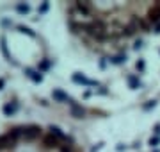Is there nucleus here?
Returning a JSON list of instances; mask_svg holds the SVG:
<instances>
[{
    "instance_id": "9d476101",
    "label": "nucleus",
    "mask_w": 160,
    "mask_h": 152,
    "mask_svg": "<svg viewBox=\"0 0 160 152\" xmlns=\"http://www.w3.org/2000/svg\"><path fill=\"white\" fill-rule=\"evenodd\" d=\"M25 73H27V77H29V79H32L34 82H41V81H43L41 73L38 70H34V68H25Z\"/></svg>"
},
{
    "instance_id": "4be33fe9",
    "label": "nucleus",
    "mask_w": 160,
    "mask_h": 152,
    "mask_svg": "<svg viewBox=\"0 0 160 152\" xmlns=\"http://www.w3.org/2000/svg\"><path fill=\"white\" fill-rule=\"evenodd\" d=\"M155 106H157V100H149L148 104L144 106V109H146V111H148V109H151V107H155Z\"/></svg>"
},
{
    "instance_id": "a878e982",
    "label": "nucleus",
    "mask_w": 160,
    "mask_h": 152,
    "mask_svg": "<svg viewBox=\"0 0 160 152\" xmlns=\"http://www.w3.org/2000/svg\"><path fill=\"white\" fill-rule=\"evenodd\" d=\"M46 9H48V4H46V2H45V4H43V6H41V13H45Z\"/></svg>"
},
{
    "instance_id": "423d86ee",
    "label": "nucleus",
    "mask_w": 160,
    "mask_h": 152,
    "mask_svg": "<svg viewBox=\"0 0 160 152\" xmlns=\"http://www.w3.org/2000/svg\"><path fill=\"white\" fill-rule=\"evenodd\" d=\"M16 145V141L12 140L9 134H2L0 136V150H6V149H12Z\"/></svg>"
},
{
    "instance_id": "f8f14e48",
    "label": "nucleus",
    "mask_w": 160,
    "mask_h": 152,
    "mask_svg": "<svg viewBox=\"0 0 160 152\" xmlns=\"http://www.w3.org/2000/svg\"><path fill=\"white\" fill-rule=\"evenodd\" d=\"M139 29L142 30V32H151V24H149L146 18L139 16Z\"/></svg>"
},
{
    "instance_id": "5701e85b",
    "label": "nucleus",
    "mask_w": 160,
    "mask_h": 152,
    "mask_svg": "<svg viewBox=\"0 0 160 152\" xmlns=\"http://www.w3.org/2000/svg\"><path fill=\"white\" fill-rule=\"evenodd\" d=\"M153 133H155V136H160V123H155Z\"/></svg>"
},
{
    "instance_id": "7ed1b4c3",
    "label": "nucleus",
    "mask_w": 160,
    "mask_h": 152,
    "mask_svg": "<svg viewBox=\"0 0 160 152\" xmlns=\"http://www.w3.org/2000/svg\"><path fill=\"white\" fill-rule=\"evenodd\" d=\"M71 9L78 11L82 16H91V13H92V4H89V2H75L73 6H71Z\"/></svg>"
},
{
    "instance_id": "ddd939ff",
    "label": "nucleus",
    "mask_w": 160,
    "mask_h": 152,
    "mask_svg": "<svg viewBox=\"0 0 160 152\" xmlns=\"http://www.w3.org/2000/svg\"><path fill=\"white\" fill-rule=\"evenodd\" d=\"M126 81H128V84H130V88H132V90L141 88V81H139V77H137V75H128V77H126Z\"/></svg>"
},
{
    "instance_id": "6e6552de",
    "label": "nucleus",
    "mask_w": 160,
    "mask_h": 152,
    "mask_svg": "<svg viewBox=\"0 0 160 152\" xmlns=\"http://www.w3.org/2000/svg\"><path fill=\"white\" fill-rule=\"evenodd\" d=\"M48 131H50V134H53L59 141H66V143H68V141H71V140H69V136H66L62 131H61L59 127H55V125H50V129H48Z\"/></svg>"
},
{
    "instance_id": "f257e3e1",
    "label": "nucleus",
    "mask_w": 160,
    "mask_h": 152,
    "mask_svg": "<svg viewBox=\"0 0 160 152\" xmlns=\"http://www.w3.org/2000/svg\"><path fill=\"white\" fill-rule=\"evenodd\" d=\"M41 134H43V131H41V127H38V125H27V127H23V138L29 140V141L38 140Z\"/></svg>"
},
{
    "instance_id": "20e7f679",
    "label": "nucleus",
    "mask_w": 160,
    "mask_h": 152,
    "mask_svg": "<svg viewBox=\"0 0 160 152\" xmlns=\"http://www.w3.org/2000/svg\"><path fill=\"white\" fill-rule=\"evenodd\" d=\"M68 104H69V109H71V117H75V118H84V117L87 115L86 109H84L80 104H77L73 99H69Z\"/></svg>"
},
{
    "instance_id": "c85d7f7f",
    "label": "nucleus",
    "mask_w": 160,
    "mask_h": 152,
    "mask_svg": "<svg viewBox=\"0 0 160 152\" xmlns=\"http://www.w3.org/2000/svg\"><path fill=\"white\" fill-rule=\"evenodd\" d=\"M4 84H6V81H4V79H0V90L4 88Z\"/></svg>"
},
{
    "instance_id": "f03ea898",
    "label": "nucleus",
    "mask_w": 160,
    "mask_h": 152,
    "mask_svg": "<svg viewBox=\"0 0 160 152\" xmlns=\"http://www.w3.org/2000/svg\"><path fill=\"white\" fill-rule=\"evenodd\" d=\"M146 20H148L151 25L160 24V4H153V6L148 7V13H146Z\"/></svg>"
},
{
    "instance_id": "b1692460",
    "label": "nucleus",
    "mask_w": 160,
    "mask_h": 152,
    "mask_svg": "<svg viewBox=\"0 0 160 152\" xmlns=\"http://www.w3.org/2000/svg\"><path fill=\"white\" fill-rule=\"evenodd\" d=\"M105 66H107V57H102V59H100V68L103 70Z\"/></svg>"
},
{
    "instance_id": "aec40b11",
    "label": "nucleus",
    "mask_w": 160,
    "mask_h": 152,
    "mask_svg": "<svg viewBox=\"0 0 160 152\" xmlns=\"http://www.w3.org/2000/svg\"><path fill=\"white\" fill-rule=\"evenodd\" d=\"M18 29H20V30H22V32H25V34H29L30 36V38H34V32H32V29H29V27H23V25H20V27H18Z\"/></svg>"
},
{
    "instance_id": "4468645a",
    "label": "nucleus",
    "mask_w": 160,
    "mask_h": 152,
    "mask_svg": "<svg viewBox=\"0 0 160 152\" xmlns=\"http://www.w3.org/2000/svg\"><path fill=\"white\" fill-rule=\"evenodd\" d=\"M109 61L112 64H123V63H126V54H118L114 57H110Z\"/></svg>"
},
{
    "instance_id": "39448f33",
    "label": "nucleus",
    "mask_w": 160,
    "mask_h": 152,
    "mask_svg": "<svg viewBox=\"0 0 160 152\" xmlns=\"http://www.w3.org/2000/svg\"><path fill=\"white\" fill-rule=\"evenodd\" d=\"M43 145H45V149H61V141L48 133V134L43 136Z\"/></svg>"
},
{
    "instance_id": "a211bd4d",
    "label": "nucleus",
    "mask_w": 160,
    "mask_h": 152,
    "mask_svg": "<svg viewBox=\"0 0 160 152\" xmlns=\"http://www.w3.org/2000/svg\"><path fill=\"white\" fill-rule=\"evenodd\" d=\"M135 68H137L139 73H142V72L146 70V63H144V59H139L137 63H135Z\"/></svg>"
},
{
    "instance_id": "9b49d317",
    "label": "nucleus",
    "mask_w": 160,
    "mask_h": 152,
    "mask_svg": "<svg viewBox=\"0 0 160 152\" xmlns=\"http://www.w3.org/2000/svg\"><path fill=\"white\" fill-rule=\"evenodd\" d=\"M16 109H18V104L16 102H7L6 106H4V115H6V117H11V115H14V113H16Z\"/></svg>"
},
{
    "instance_id": "1a4fd4ad",
    "label": "nucleus",
    "mask_w": 160,
    "mask_h": 152,
    "mask_svg": "<svg viewBox=\"0 0 160 152\" xmlns=\"http://www.w3.org/2000/svg\"><path fill=\"white\" fill-rule=\"evenodd\" d=\"M52 97H53V100H57V102H66V104H68L69 99H71V97H68V95L64 93V91H61V90H53V91H52Z\"/></svg>"
},
{
    "instance_id": "bb28decb",
    "label": "nucleus",
    "mask_w": 160,
    "mask_h": 152,
    "mask_svg": "<svg viewBox=\"0 0 160 152\" xmlns=\"http://www.w3.org/2000/svg\"><path fill=\"white\" fill-rule=\"evenodd\" d=\"M100 93H102V95H107V90L103 88V86H100Z\"/></svg>"
},
{
    "instance_id": "6ab92c4d",
    "label": "nucleus",
    "mask_w": 160,
    "mask_h": 152,
    "mask_svg": "<svg viewBox=\"0 0 160 152\" xmlns=\"http://www.w3.org/2000/svg\"><path fill=\"white\" fill-rule=\"evenodd\" d=\"M48 68H50V61H48V59L41 61V64H39V72H45V70H48Z\"/></svg>"
},
{
    "instance_id": "c756f323",
    "label": "nucleus",
    "mask_w": 160,
    "mask_h": 152,
    "mask_svg": "<svg viewBox=\"0 0 160 152\" xmlns=\"http://www.w3.org/2000/svg\"><path fill=\"white\" fill-rule=\"evenodd\" d=\"M153 152H158V150H153Z\"/></svg>"
},
{
    "instance_id": "f3484780",
    "label": "nucleus",
    "mask_w": 160,
    "mask_h": 152,
    "mask_svg": "<svg viewBox=\"0 0 160 152\" xmlns=\"http://www.w3.org/2000/svg\"><path fill=\"white\" fill-rule=\"evenodd\" d=\"M148 145L151 147V149H155V147H158L160 145V136H151L148 141Z\"/></svg>"
},
{
    "instance_id": "412c9836",
    "label": "nucleus",
    "mask_w": 160,
    "mask_h": 152,
    "mask_svg": "<svg viewBox=\"0 0 160 152\" xmlns=\"http://www.w3.org/2000/svg\"><path fill=\"white\" fill-rule=\"evenodd\" d=\"M142 43H144L142 40H135V43H133V48H135V50H141V48H142Z\"/></svg>"
},
{
    "instance_id": "0eeeda50",
    "label": "nucleus",
    "mask_w": 160,
    "mask_h": 152,
    "mask_svg": "<svg viewBox=\"0 0 160 152\" xmlns=\"http://www.w3.org/2000/svg\"><path fill=\"white\" fill-rule=\"evenodd\" d=\"M73 81L78 82V84H82V86H100L98 82L89 81V79H87V77H84L82 73H73Z\"/></svg>"
},
{
    "instance_id": "2eb2a0df",
    "label": "nucleus",
    "mask_w": 160,
    "mask_h": 152,
    "mask_svg": "<svg viewBox=\"0 0 160 152\" xmlns=\"http://www.w3.org/2000/svg\"><path fill=\"white\" fill-rule=\"evenodd\" d=\"M7 134L11 136L14 141H18V138L23 136V127H14V129H11V133H7Z\"/></svg>"
},
{
    "instance_id": "393cba45",
    "label": "nucleus",
    "mask_w": 160,
    "mask_h": 152,
    "mask_svg": "<svg viewBox=\"0 0 160 152\" xmlns=\"http://www.w3.org/2000/svg\"><path fill=\"white\" fill-rule=\"evenodd\" d=\"M153 32H155V34H160V24H157L153 27Z\"/></svg>"
},
{
    "instance_id": "cd10ccee",
    "label": "nucleus",
    "mask_w": 160,
    "mask_h": 152,
    "mask_svg": "<svg viewBox=\"0 0 160 152\" xmlns=\"http://www.w3.org/2000/svg\"><path fill=\"white\" fill-rule=\"evenodd\" d=\"M116 150L121 152V150H125V147H123V145H118V147H116Z\"/></svg>"
},
{
    "instance_id": "dca6fc26",
    "label": "nucleus",
    "mask_w": 160,
    "mask_h": 152,
    "mask_svg": "<svg viewBox=\"0 0 160 152\" xmlns=\"http://www.w3.org/2000/svg\"><path fill=\"white\" fill-rule=\"evenodd\" d=\"M16 11L20 13V14H29L30 7L27 6V4H18V6H16Z\"/></svg>"
}]
</instances>
